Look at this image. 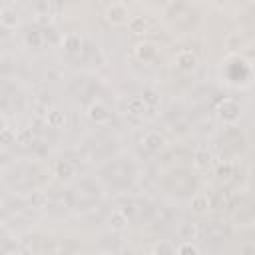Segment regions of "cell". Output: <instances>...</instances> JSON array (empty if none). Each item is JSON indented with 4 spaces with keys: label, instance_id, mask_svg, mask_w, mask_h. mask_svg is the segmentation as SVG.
Masks as SVG:
<instances>
[{
    "label": "cell",
    "instance_id": "6da1fadb",
    "mask_svg": "<svg viewBox=\"0 0 255 255\" xmlns=\"http://www.w3.org/2000/svg\"><path fill=\"white\" fill-rule=\"evenodd\" d=\"M133 173H135V171H133V165H131V161L126 159V157H118V159L106 163V165L102 167V171H100L102 179H104L106 183L114 185V187H126V185L133 179Z\"/></svg>",
    "mask_w": 255,
    "mask_h": 255
},
{
    "label": "cell",
    "instance_id": "7a4b0ae2",
    "mask_svg": "<svg viewBox=\"0 0 255 255\" xmlns=\"http://www.w3.org/2000/svg\"><path fill=\"white\" fill-rule=\"evenodd\" d=\"M100 199V187L92 179H82L68 191V203L74 209H88Z\"/></svg>",
    "mask_w": 255,
    "mask_h": 255
},
{
    "label": "cell",
    "instance_id": "3957f363",
    "mask_svg": "<svg viewBox=\"0 0 255 255\" xmlns=\"http://www.w3.org/2000/svg\"><path fill=\"white\" fill-rule=\"evenodd\" d=\"M163 187H165V191H169L171 195L185 197V195H189V193L195 191L197 181H195L193 173H189V171H185V169H175V171H171L169 175H165Z\"/></svg>",
    "mask_w": 255,
    "mask_h": 255
},
{
    "label": "cell",
    "instance_id": "277c9868",
    "mask_svg": "<svg viewBox=\"0 0 255 255\" xmlns=\"http://www.w3.org/2000/svg\"><path fill=\"white\" fill-rule=\"evenodd\" d=\"M219 149L221 153L225 155H235V153H241L245 149V137L239 129H225L221 135H219Z\"/></svg>",
    "mask_w": 255,
    "mask_h": 255
},
{
    "label": "cell",
    "instance_id": "5b68a950",
    "mask_svg": "<svg viewBox=\"0 0 255 255\" xmlns=\"http://www.w3.org/2000/svg\"><path fill=\"white\" fill-rule=\"evenodd\" d=\"M124 205H126L124 207L126 217H129L133 221H147L153 213V207L147 201H141V199H128Z\"/></svg>",
    "mask_w": 255,
    "mask_h": 255
},
{
    "label": "cell",
    "instance_id": "8992f818",
    "mask_svg": "<svg viewBox=\"0 0 255 255\" xmlns=\"http://www.w3.org/2000/svg\"><path fill=\"white\" fill-rule=\"evenodd\" d=\"M199 233L205 241L215 243V241H223L229 237V225L223 221H207L199 227Z\"/></svg>",
    "mask_w": 255,
    "mask_h": 255
},
{
    "label": "cell",
    "instance_id": "52a82bcc",
    "mask_svg": "<svg viewBox=\"0 0 255 255\" xmlns=\"http://www.w3.org/2000/svg\"><path fill=\"white\" fill-rule=\"evenodd\" d=\"M14 173H18V177L8 175V181L12 183V187L24 189V187H30V185L34 183V167H30V165H20V167L14 169Z\"/></svg>",
    "mask_w": 255,
    "mask_h": 255
},
{
    "label": "cell",
    "instance_id": "ba28073f",
    "mask_svg": "<svg viewBox=\"0 0 255 255\" xmlns=\"http://www.w3.org/2000/svg\"><path fill=\"white\" fill-rule=\"evenodd\" d=\"M96 90V84L92 82V78H76L72 82V92L76 94V98L88 100Z\"/></svg>",
    "mask_w": 255,
    "mask_h": 255
},
{
    "label": "cell",
    "instance_id": "9c48e42d",
    "mask_svg": "<svg viewBox=\"0 0 255 255\" xmlns=\"http://www.w3.org/2000/svg\"><path fill=\"white\" fill-rule=\"evenodd\" d=\"M209 203H211L213 209H225V207L231 205V195H229L227 191H217V193L211 197Z\"/></svg>",
    "mask_w": 255,
    "mask_h": 255
},
{
    "label": "cell",
    "instance_id": "30bf717a",
    "mask_svg": "<svg viewBox=\"0 0 255 255\" xmlns=\"http://www.w3.org/2000/svg\"><path fill=\"white\" fill-rule=\"evenodd\" d=\"M82 42H80V38H68V42H66V48H68V52L70 54H74V52H80L82 48Z\"/></svg>",
    "mask_w": 255,
    "mask_h": 255
}]
</instances>
